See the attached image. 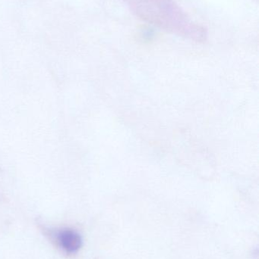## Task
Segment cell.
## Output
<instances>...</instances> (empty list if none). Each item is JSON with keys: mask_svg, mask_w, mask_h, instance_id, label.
<instances>
[{"mask_svg": "<svg viewBox=\"0 0 259 259\" xmlns=\"http://www.w3.org/2000/svg\"><path fill=\"white\" fill-rule=\"evenodd\" d=\"M140 19L164 31L196 41L206 40L208 30L192 21L173 0H122Z\"/></svg>", "mask_w": 259, "mask_h": 259, "instance_id": "1", "label": "cell"}, {"mask_svg": "<svg viewBox=\"0 0 259 259\" xmlns=\"http://www.w3.org/2000/svg\"><path fill=\"white\" fill-rule=\"evenodd\" d=\"M51 235L58 246L66 253H76L82 247V237L74 230L61 229L53 231Z\"/></svg>", "mask_w": 259, "mask_h": 259, "instance_id": "2", "label": "cell"}]
</instances>
